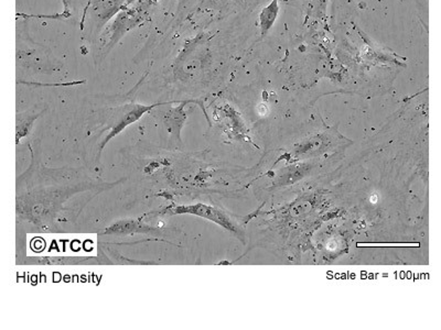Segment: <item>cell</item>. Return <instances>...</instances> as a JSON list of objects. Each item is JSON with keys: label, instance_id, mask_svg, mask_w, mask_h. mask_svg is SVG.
Returning <instances> with one entry per match:
<instances>
[{"label": "cell", "instance_id": "cell-1", "mask_svg": "<svg viewBox=\"0 0 441 330\" xmlns=\"http://www.w3.org/2000/svg\"><path fill=\"white\" fill-rule=\"evenodd\" d=\"M171 214H192V215H198V216L201 217H205L213 220V221L218 222L220 224H222L224 227H229L230 224H228V220L225 218L222 214H220L219 211H215L212 207L205 206V205L202 204H198V205H193V206H179L175 207L174 209H172Z\"/></svg>", "mask_w": 441, "mask_h": 330}, {"label": "cell", "instance_id": "cell-2", "mask_svg": "<svg viewBox=\"0 0 441 330\" xmlns=\"http://www.w3.org/2000/svg\"><path fill=\"white\" fill-rule=\"evenodd\" d=\"M154 106H156V105H152V106H142V105H136V106H134L128 112L125 113L124 116L118 120L116 124H115L112 129H110L108 136L106 137V139H105V141L103 143V147L109 141L110 139L114 138L115 136H117L120 131H123L127 126L136 121V120L142 117L145 112L149 111V110L153 108Z\"/></svg>", "mask_w": 441, "mask_h": 330}, {"label": "cell", "instance_id": "cell-3", "mask_svg": "<svg viewBox=\"0 0 441 330\" xmlns=\"http://www.w3.org/2000/svg\"><path fill=\"white\" fill-rule=\"evenodd\" d=\"M278 0H273L266 8H264L260 12V29H262V36L264 37L270 28L273 27V24L277 17L278 13Z\"/></svg>", "mask_w": 441, "mask_h": 330}, {"label": "cell", "instance_id": "cell-4", "mask_svg": "<svg viewBox=\"0 0 441 330\" xmlns=\"http://www.w3.org/2000/svg\"><path fill=\"white\" fill-rule=\"evenodd\" d=\"M82 261V259H73V258H43L38 259L39 264H73L74 262Z\"/></svg>", "mask_w": 441, "mask_h": 330}, {"label": "cell", "instance_id": "cell-5", "mask_svg": "<svg viewBox=\"0 0 441 330\" xmlns=\"http://www.w3.org/2000/svg\"><path fill=\"white\" fill-rule=\"evenodd\" d=\"M257 111H258V113L260 114V116H266V114L268 113L267 104H265V103L259 104L258 106H257Z\"/></svg>", "mask_w": 441, "mask_h": 330}]
</instances>
